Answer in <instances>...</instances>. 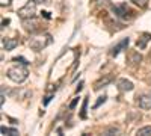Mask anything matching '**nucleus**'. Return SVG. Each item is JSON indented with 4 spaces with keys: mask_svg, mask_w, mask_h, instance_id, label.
Here are the masks:
<instances>
[{
    "mask_svg": "<svg viewBox=\"0 0 151 136\" xmlns=\"http://www.w3.org/2000/svg\"><path fill=\"white\" fill-rule=\"evenodd\" d=\"M27 70L23 68V67H14V68H9L8 70V77L15 82V83H21L27 79Z\"/></svg>",
    "mask_w": 151,
    "mask_h": 136,
    "instance_id": "obj_1",
    "label": "nucleus"
},
{
    "mask_svg": "<svg viewBox=\"0 0 151 136\" xmlns=\"http://www.w3.org/2000/svg\"><path fill=\"white\" fill-rule=\"evenodd\" d=\"M35 14H36V2H33V0H32V2H27L23 8L18 9V15L23 20L32 18V17H35Z\"/></svg>",
    "mask_w": 151,
    "mask_h": 136,
    "instance_id": "obj_2",
    "label": "nucleus"
},
{
    "mask_svg": "<svg viewBox=\"0 0 151 136\" xmlns=\"http://www.w3.org/2000/svg\"><path fill=\"white\" fill-rule=\"evenodd\" d=\"M137 100V106H139L141 109H151V92H147V94H141L136 97Z\"/></svg>",
    "mask_w": 151,
    "mask_h": 136,
    "instance_id": "obj_3",
    "label": "nucleus"
},
{
    "mask_svg": "<svg viewBox=\"0 0 151 136\" xmlns=\"http://www.w3.org/2000/svg\"><path fill=\"white\" fill-rule=\"evenodd\" d=\"M23 26H24V29H26L27 32H30V33H33V32H36V30H40V23L35 20V17L23 20Z\"/></svg>",
    "mask_w": 151,
    "mask_h": 136,
    "instance_id": "obj_4",
    "label": "nucleus"
},
{
    "mask_svg": "<svg viewBox=\"0 0 151 136\" xmlns=\"http://www.w3.org/2000/svg\"><path fill=\"white\" fill-rule=\"evenodd\" d=\"M113 12H115L118 17H121V18H129V17H132V14H133V12L127 8V5H118V6H113Z\"/></svg>",
    "mask_w": 151,
    "mask_h": 136,
    "instance_id": "obj_5",
    "label": "nucleus"
},
{
    "mask_svg": "<svg viewBox=\"0 0 151 136\" xmlns=\"http://www.w3.org/2000/svg\"><path fill=\"white\" fill-rule=\"evenodd\" d=\"M50 42H52V40H50V38H47L45 41H42V40H40V41H38V40L35 38L33 41H30V47L33 48V50L40 52V50H42V48H44L45 45H48Z\"/></svg>",
    "mask_w": 151,
    "mask_h": 136,
    "instance_id": "obj_6",
    "label": "nucleus"
},
{
    "mask_svg": "<svg viewBox=\"0 0 151 136\" xmlns=\"http://www.w3.org/2000/svg\"><path fill=\"white\" fill-rule=\"evenodd\" d=\"M127 45H129V38H124V40H122L121 42H118V44H116L115 47L112 48L110 55H112V56H116V55H118V53H119L121 50H124V48L127 47Z\"/></svg>",
    "mask_w": 151,
    "mask_h": 136,
    "instance_id": "obj_7",
    "label": "nucleus"
},
{
    "mask_svg": "<svg viewBox=\"0 0 151 136\" xmlns=\"http://www.w3.org/2000/svg\"><path fill=\"white\" fill-rule=\"evenodd\" d=\"M118 88L121 91H132L133 89V83L130 80H127V79H121V80H118Z\"/></svg>",
    "mask_w": 151,
    "mask_h": 136,
    "instance_id": "obj_8",
    "label": "nucleus"
},
{
    "mask_svg": "<svg viewBox=\"0 0 151 136\" xmlns=\"http://www.w3.org/2000/svg\"><path fill=\"white\" fill-rule=\"evenodd\" d=\"M112 82V76H107V77H101V79H100V80H97L95 83H94V89L95 91H98L100 88H103V86H106L107 83H110Z\"/></svg>",
    "mask_w": 151,
    "mask_h": 136,
    "instance_id": "obj_9",
    "label": "nucleus"
},
{
    "mask_svg": "<svg viewBox=\"0 0 151 136\" xmlns=\"http://www.w3.org/2000/svg\"><path fill=\"white\" fill-rule=\"evenodd\" d=\"M17 45H18V40H15V38H6L3 41L5 50H12V48H15Z\"/></svg>",
    "mask_w": 151,
    "mask_h": 136,
    "instance_id": "obj_10",
    "label": "nucleus"
},
{
    "mask_svg": "<svg viewBox=\"0 0 151 136\" xmlns=\"http://www.w3.org/2000/svg\"><path fill=\"white\" fill-rule=\"evenodd\" d=\"M137 135H139V136H151V126L139 129V130H137Z\"/></svg>",
    "mask_w": 151,
    "mask_h": 136,
    "instance_id": "obj_11",
    "label": "nucleus"
},
{
    "mask_svg": "<svg viewBox=\"0 0 151 136\" xmlns=\"http://www.w3.org/2000/svg\"><path fill=\"white\" fill-rule=\"evenodd\" d=\"M150 40V36L148 35H145V36H142L141 40H137V42H136V45L139 47V48H144L145 45H147V41Z\"/></svg>",
    "mask_w": 151,
    "mask_h": 136,
    "instance_id": "obj_12",
    "label": "nucleus"
},
{
    "mask_svg": "<svg viewBox=\"0 0 151 136\" xmlns=\"http://www.w3.org/2000/svg\"><path fill=\"white\" fill-rule=\"evenodd\" d=\"M2 135H18L17 129H8V127H2Z\"/></svg>",
    "mask_w": 151,
    "mask_h": 136,
    "instance_id": "obj_13",
    "label": "nucleus"
},
{
    "mask_svg": "<svg viewBox=\"0 0 151 136\" xmlns=\"http://www.w3.org/2000/svg\"><path fill=\"white\" fill-rule=\"evenodd\" d=\"M132 2H133L136 6H139V8H145L147 3H148V0H132Z\"/></svg>",
    "mask_w": 151,
    "mask_h": 136,
    "instance_id": "obj_14",
    "label": "nucleus"
},
{
    "mask_svg": "<svg viewBox=\"0 0 151 136\" xmlns=\"http://www.w3.org/2000/svg\"><path fill=\"white\" fill-rule=\"evenodd\" d=\"M86 104H88V98H85V100H83L82 112H80V117H82V118H85V117H86Z\"/></svg>",
    "mask_w": 151,
    "mask_h": 136,
    "instance_id": "obj_15",
    "label": "nucleus"
},
{
    "mask_svg": "<svg viewBox=\"0 0 151 136\" xmlns=\"http://www.w3.org/2000/svg\"><path fill=\"white\" fill-rule=\"evenodd\" d=\"M141 59H142V56H141V55L134 53V55H133V58H132V62L136 65V64H139V62H141Z\"/></svg>",
    "mask_w": 151,
    "mask_h": 136,
    "instance_id": "obj_16",
    "label": "nucleus"
},
{
    "mask_svg": "<svg viewBox=\"0 0 151 136\" xmlns=\"http://www.w3.org/2000/svg\"><path fill=\"white\" fill-rule=\"evenodd\" d=\"M104 101H106V95H101V97H98V101H97V103L94 104V109H97V107H98L100 104H101V103H104Z\"/></svg>",
    "mask_w": 151,
    "mask_h": 136,
    "instance_id": "obj_17",
    "label": "nucleus"
},
{
    "mask_svg": "<svg viewBox=\"0 0 151 136\" xmlns=\"http://www.w3.org/2000/svg\"><path fill=\"white\" fill-rule=\"evenodd\" d=\"M112 133H118V129L116 127H110V129L104 130V135H112Z\"/></svg>",
    "mask_w": 151,
    "mask_h": 136,
    "instance_id": "obj_18",
    "label": "nucleus"
},
{
    "mask_svg": "<svg viewBox=\"0 0 151 136\" xmlns=\"http://www.w3.org/2000/svg\"><path fill=\"white\" fill-rule=\"evenodd\" d=\"M11 3V0H0V5H2V6H8Z\"/></svg>",
    "mask_w": 151,
    "mask_h": 136,
    "instance_id": "obj_19",
    "label": "nucleus"
},
{
    "mask_svg": "<svg viewBox=\"0 0 151 136\" xmlns=\"http://www.w3.org/2000/svg\"><path fill=\"white\" fill-rule=\"evenodd\" d=\"M77 101H79V98H76V100L70 104V109H74V107H76V104H77Z\"/></svg>",
    "mask_w": 151,
    "mask_h": 136,
    "instance_id": "obj_20",
    "label": "nucleus"
},
{
    "mask_svg": "<svg viewBox=\"0 0 151 136\" xmlns=\"http://www.w3.org/2000/svg\"><path fill=\"white\" fill-rule=\"evenodd\" d=\"M82 86H83V83H79V86H77V92L82 89Z\"/></svg>",
    "mask_w": 151,
    "mask_h": 136,
    "instance_id": "obj_21",
    "label": "nucleus"
},
{
    "mask_svg": "<svg viewBox=\"0 0 151 136\" xmlns=\"http://www.w3.org/2000/svg\"><path fill=\"white\" fill-rule=\"evenodd\" d=\"M8 23H9V20H3V21H2V24H3V26H6Z\"/></svg>",
    "mask_w": 151,
    "mask_h": 136,
    "instance_id": "obj_22",
    "label": "nucleus"
},
{
    "mask_svg": "<svg viewBox=\"0 0 151 136\" xmlns=\"http://www.w3.org/2000/svg\"><path fill=\"white\" fill-rule=\"evenodd\" d=\"M33 2H36V3H44L45 0H33Z\"/></svg>",
    "mask_w": 151,
    "mask_h": 136,
    "instance_id": "obj_23",
    "label": "nucleus"
}]
</instances>
